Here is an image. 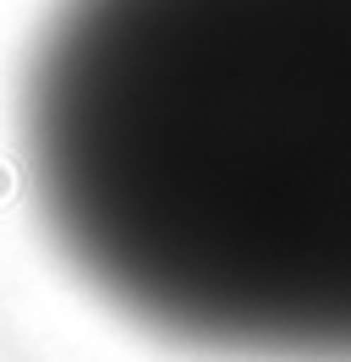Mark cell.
<instances>
[{"label": "cell", "instance_id": "1", "mask_svg": "<svg viewBox=\"0 0 351 362\" xmlns=\"http://www.w3.org/2000/svg\"><path fill=\"white\" fill-rule=\"evenodd\" d=\"M17 137L50 242L132 324L351 362V0H55Z\"/></svg>", "mask_w": 351, "mask_h": 362}]
</instances>
